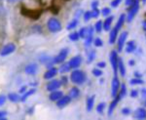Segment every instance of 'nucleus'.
<instances>
[{"label": "nucleus", "instance_id": "obj_1", "mask_svg": "<svg viewBox=\"0 0 146 120\" xmlns=\"http://www.w3.org/2000/svg\"><path fill=\"white\" fill-rule=\"evenodd\" d=\"M70 80L72 83L76 84V85H81L86 81V74L82 70L75 69L70 74Z\"/></svg>", "mask_w": 146, "mask_h": 120}, {"label": "nucleus", "instance_id": "obj_2", "mask_svg": "<svg viewBox=\"0 0 146 120\" xmlns=\"http://www.w3.org/2000/svg\"><path fill=\"white\" fill-rule=\"evenodd\" d=\"M47 27L52 33H56L62 30V23L56 18H50L47 22Z\"/></svg>", "mask_w": 146, "mask_h": 120}, {"label": "nucleus", "instance_id": "obj_3", "mask_svg": "<svg viewBox=\"0 0 146 120\" xmlns=\"http://www.w3.org/2000/svg\"><path fill=\"white\" fill-rule=\"evenodd\" d=\"M131 8H129V11L128 13V17H127V20L128 22H131L133 20V18L135 17V15L137 14V11L139 9V1L138 0H135L133 3L131 4Z\"/></svg>", "mask_w": 146, "mask_h": 120}, {"label": "nucleus", "instance_id": "obj_4", "mask_svg": "<svg viewBox=\"0 0 146 120\" xmlns=\"http://www.w3.org/2000/svg\"><path fill=\"white\" fill-rule=\"evenodd\" d=\"M16 48H17V47H16L15 43L6 44V45L1 49V51H0V56H1V57H6V56L11 55L12 53H14V52L16 51Z\"/></svg>", "mask_w": 146, "mask_h": 120}, {"label": "nucleus", "instance_id": "obj_5", "mask_svg": "<svg viewBox=\"0 0 146 120\" xmlns=\"http://www.w3.org/2000/svg\"><path fill=\"white\" fill-rule=\"evenodd\" d=\"M67 56H68V49L67 48H63L60 52H58V55L54 58V63H55L56 65L64 63V61H65V59L67 58Z\"/></svg>", "mask_w": 146, "mask_h": 120}, {"label": "nucleus", "instance_id": "obj_6", "mask_svg": "<svg viewBox=\"0 0 146 120\" xmlns=\"http://www.w3.org/2000/svg\"><path fill=\"white\" fill-rule=\"evenodd\" d=\"M62 82L60 80H58V79H51L50 81L47 83L46 85V90L49 91V92H52V91H56V90H58V89L62 87Z\"/></svg>", "mask_w": 146, "mask_h": 120}, {"label": "nucleus", "instance_id": "obj_7", "mask_svg": "<svg viewBox=\"0 0 146 120\" xmlns=\"http://www.w3.org/2000/svg\"><path fill=\"white\" fill-rule=\"evenodd\" d=\"M118 55H117L116 51H112L110 53V63H111V67L114 70V74L117 75V70H118Z\"/></svg>", "mask_w": 146, "mask_h": 120}, {"label": "nucleus", "instance_id": "obj_8", "mask_svg": "<svg viewBox=\"0 0 146 120\" xmlns=\"http://www.w3.org/2000/svg\"><path fill=\"white\" fill-rule=\"evenodd\" d=\"M119 90H120V81L118 77H117V75H115L111 83V95L113 98L118 95Z\"/></svg>", "mask_w": 146, "mask_h": 120}, {"label": "nucleus", "instance_id": "obj_9", "mask_svg": "<svg viewBox=\"0 0 146 120\" xmlns=\"http://www.w3.org/2000/svg\"><path fill=\"white\" fill-rule=\"evenodd\" d=\"M39 69V67L37 63H29L25 67V72L27 75H35L37 74Z\"/></svg>", "mask_w": 146, "mask_h": 120}, {"label": "nucleus", "instance_id": "obj_10", "mask_svg": "<svg viewBox=\"0 0 146 120\" xmlns=\"http://www.w3.org/2000/svg\"><path fill=\"white\" fill-rule=\"evenodd\" d=\"M70 102H71V98L69 96H62L60 100L56 101V107H60V109H63L67 105H69Z\"/></svg>", "mask_w": 146, "mask_h": 120}, {"label": "nucleus", "instance_id": "obj_11", "mask_svg": "<svg viewBox=\"0 0 146 120\" xmlns=\"http://www.w3.org/2000/svg\"><path fill=\"white\" fill-rule=\"evenodd\" d=\"M71 69H77L82 63V58L80 56H75L68 62Z\"/></svg>", "mask_w": 146, "mask_h": 120}, {"label": "nucleus", "instance_id": "obj_12", "mask_svg": "<svg viewBox=\"0 0 146 120\" xmlns=\"http://www.w3.org/2000/svg\"><path fill=\"white\" fill-rule=\"evenodd\" d=\"M58 69H56V67H50V69H47V71L44 73V79H46V80L53 79L54 77L58 74Z\"/></svg>", "mask_w": 146, "mask_h": 120}, {"label": "nucleus", "instance_id": "obj_13", "mask_svg": "<svg viewBox=\"0 0 146 120\" xmlns=\"http://www.w3.org/2000/svg\"><path fill=\"white\" fill-rule=\"evenodd\" d=\"M127 37H128V32L127 31H123L121 34H120V36L118 37V50L120 52L123 50L125 43H126Z\"/></svg>", "mask_w": 146, "mask_h": 120}, {"label": "nucleus", "instance_id": "obj_14", "mask_svg": "<svg viewBox=\"0 0 146 120\" xmlns=\"http://www.w3.org/2000/svg\"><path fill=\"white\" fill-rule=\"evenodd\" d=\"M121 99L122 97L120 96V94L118 93V95L116 96V97H114V100H113V102L110 103V105H109V107H108V115H111L112 114V112H113V110H114V109L116 107V105H117V103H118L120 101H121Z\"/></svg>", "mask_w": 146, "mask_h": 120}, {"label": "nucleus", "instance_id": "obj_15", "mask_svg": "<svg viewBox=\"0 0 146 120\" xmlns=\"http://www.w3.org/2000/svg\"><path fill=\"white\" fill-rule=\"evenodd\" d=\"M93 37H94V29L92 27H88V32H87V35L85 37L86 39V42H85V46H90L91 43L93 42Z\"/></svg>", "mask_w": 146, "mask_h": 120}, {"label": "nucleus", "instance_id": "obj_16", "mask_svg": "<svg viewBox=\"0 0 146 120\" xmlns=\"http://www.w3.org/2000/svg\"><path fill=\"white\" fill-rule=\"evenodd\" d=\"M63 96V93L60 90H56V91H52L49 95V99L52 102H56L58 100H60Z\"/></svg>", "mask_w": 146, "mask_h": 120}, {"label": "nucleus", "instance_id": "obj_17", "mask_svg": "<svg viewBox=\"0 0 146 120\" xmlns=\"http://www.w3.org/2000/svg\"><path fill=\"white\" fill-rule=\"evenodd\" d=\"M133 117L136 119H146V109L143 107H139L135 111Z\"/></svg>", "mask_w": 146, "mask_h": 120}, {"label": "nucleus", "instance_id": "obj_18", "mask_svg": "<svg viewBox=\"0 0 146 120\" xmlns=\"http://www.w3.org/2000/svg\"><path fill=\"white\" fill-rule=\"evenodd\" d=\"M36 93V88H31L28 89L27 92H25L23 94H22V97H21V102H25L30 96L34 95Z\"/></svg>", "mask_w": 146, "mask_h": 120}, {"label": "nucleus", "instance_id": "obj_19", "mask_svg": "<svg viewBox=\"0 0 146 120\" xmlns=\"http://www.w3.org/2000/svg\"><path fill=\"white\" fill-rule=\"evenodd\" d=\"M7 98H8V100L10 101L12 103H18L21 101V96L20 94L18 93H14V92H12V93H9L8 96H7Z\"/></svg>", "mask_w": 146, "mask_h": 120}, {"label": "nucleus", "instance_id": "obj_20", "mask_svg": "<svg viewBox=\"0 0 146 120\" xmlns=\"http://www.w3.org/2000/svg\"><path fill=\"white\" fill-rule=\"evenodd\" d=\"M118 32H119V30L117 29L116 27L112 29V30L110 31V36H109V43L110 44L115 43V41H116V39H117V36H118Z\"/></svg>", "mask_w": 146, "mask_h": 120}, {"label": "nucleus", "instance_id": "obj_21", "mask_svg": "<svg viewBox=\"0 0 146 120\" xmlns=\"http://www.w3.org/2000/svg\"><path fill=\"white\" fill-rule=\"evenodd\" d=\"M136 50V44L135 41H129L126 44V52L127 53H133Z\"/></svg>", "mask_w": 146, "mask_h": 120}, {"label": "nucleus", "instance_id": "obj_22", "mask_svg": "<svg viewBox=\"0 0 146 120\" xmlns=\"http://www.w3.org/2000/svg\"><path fill=\"white\" fill-rule=\"evenodd\" d=\"M95 99H96V96L93 95L91 97H89L87 99V110L88 111H91L94 107V105H95Z\"/></svg>", "mask_w": 146, "mask_h": 120}, {"label": "nucleus", "instance_id": "obj_23", "mask_svg": "<svg viewBox=\"0 0 146 120\" xmlns=\"http://www.w3.org/2000/svg\"><path fill=\"white\" fill-rule=\"evenodd\" d=\"M68 96H69L71 99H77L80 96V90L77 88V87H72V88L70 89Z\"/></svg>", "mask_w": 146, "mask_h": 120}, {"label": "nucleus", "instance_id": "obj_24", "mask_svg": "<svg viewBox=\"0 0 146 120\" xmlns=\"http://www.w3.org/2000/svg\"><path fill=\"white\" fill-rule=\"evenodd\" d=\"M112 22H113V16L111 17H107L106 19H105L104 23H103V29L104 30H109L110 27H111L112 25Z\"/></svg>", "mask_w": 146, "mask_h": 120}, {"label": "nucleus", "instance_id": "obj_25", "mask_svg": "<svg viewBox=\"0 0 146 120\" xmlns=\"http://www.w3.org/2000/svg\"><path fill=\"white\" fill-rule=\"evenodd\" d=\"M71 70V67H70L69 63H62V65L60 67V69H58V71L60 72V73H67L68 71H70Z\"/></svg>", "mask_w": 146, "mask_h": 120}, {"label": "nucleus", "instance_id": "obj_26", "mask_svg": "<svg viewBox=\"0 0 146 120\" xmlns=\"http://www.w3.org/2000/svg\"><path fill=\"white\" fill-rule=\"evenodd\" d=\"M118 69H119V72H120V74H121V76H125V74H126V69H125L124 62L122 59H119V61H118Z\"/></svg>", "mask_w": 146, "mask_h": 120}, {"label": "nucleus", "instance_id": "obj_27", "mask_svg": "<svg viewBox=\"0 0 146 120\" xmlns=\"http://www.w3.org/2000/svg\"><path fill=\"white\" fill-rule=\"evenodd\" d=\"M96 51L93 50V49H91V50L88 52V60H87L88 63H91L92 62H93V61L96 59Z\"/></svg>", "mask_w": 146, "mask_h": 120}, {"label": "nucleus", "instance_id": "obj_28", "mask_svg": "<svg viewBox=\"0 0 146 120\" xmlns=\"http://www.w3.org/2000/svg\"><path fill=\"white\" fill-rule=\"evenodd\" d=\"M125 18H126V16L124 15V14H122L121 16H120V18H119V20H118V22H117V25H116V29L120 30V29L122 27V25H123V23L125 22Z\"/></svg>", "mask_w": 146, "mask_h": 120}, {"label": "nucleus", "instance_id": "obj_29", "mask_svg": "<svg viewBox=\"0 0 146 120\" xmlns=\"http://www.w3.org/2000/svg\"><path fill=\"white\" fill-rule=\"evenodd\" d=\"M77 25H78V20H77V19H73L71 22H70V23L67 25V27H66V29H67L68 30H71V29H75V27H77Z\"/></svg>", "mask_w": 146, "mask_h": 120}, {"label": "nucleus", "instance_id": "obj_30", "mask_svg": "<svg viewBox=\"0 0 146 120\" xmlns=\"http://www.w3.org/2000/svg\"><path fill=\"white\" fill-rule=\"evenodd\" d=\"M69 39L71 40V41H73V42H75V41H78L79 40V38H80V36H79V33L78 32H71V33L69 34Z\"/></svg>", "mask_w": 146, "mask_h": 120}, {"label": "nucleus", "instance_id": "obj_31", "mask_svg": "<svg viewBox=\"0 0 146 120\" xmlns=\"http://www.w3.org/2000/svg\"><path fill=\"white\" fill-rule=\"evenodd\" d=\"M102 29H103V23L101 22V21H98V22H96V25H95L96 31V32H100L101 30H102Z\"/></svg>", "mask_w": 146, "mask_h": 120}, {"label": "nucleus", "instance_id": "obj_32", "mask_svg": "<svg viewBox=\"0 0 146 120\" xmlns=\"http://www.w3.org/2000/svg\"><path fill=\"white\" fill-rule=\"evenodd\" d=\"M87 32H88V27H82L78 32L79 36L81 37V38H85L86 35H87Z\"/></svg>", "mask_w": 146, "mask_h": 120}, {"label": "nucleus", "instance_id": "obj_33", "mask_svg": "<svg viewBox=\"0 0 146 120\" xmlns=\"http://www.w3.org/2000/svg\"><path fill=\"white\" fill-rule=\"evenodd\" d=\"M104 109H105V103H100V105H98V107H96V111H98V113H102V112L104 111Z\"/></svg>", "mask_w": 146, "mask_h": 120}, {"label": "nucleus", "instance_id": "obj_34", "mask_svg": "<svg viewBox=\"0 0 146 120\" xmlns=\"http://www.w3.org/2000/svg\"><path fill=\"white\" fill-rule=\"evenodd\" d=\"M129 83H131V85H139V84L143 83V81L140 78H133V79L131 80V82H129Z\"/></svg>", "mask_w": 146, "mask_h": 120}, {"label": "nucleus", "instance_id": "obj_35", "mask_svg": "<svg viewBox=\"0 0 146 120\" xmlns=\"http://www.w3.org/2000/svg\"><path fill=\"white\" fill-rule=\"evenodd\" d=\"M126 93H127L126 85H125V84H123V85L121 86V89L119 90V94H120V96H121L122 98H124L125 96H126Z\"/></svg>", "mask_w": 146, "mask_h": 120}, {"label": "nucleus", "instance_id": "obj_36", "mask_svg": "<svg viewBox=\"0 0 146 120\" xmlns=\"http://www.w3.org/2000/svg\"><path fill=\"white\" fill-rule=\"evenodd\" d=\"M94 44H95L96 47H101L103 45V42H102V40H101L100 38L96 37V39H94Z\"/></svg>", "mask_w": 146, "mask_h": 120}, {"label": "nucleus", "instance_id": "obj_37", "mask_svg": "<svg viewBox=\"0 0 146 120\" xmlns=\"http://www.w3.org/2000/svg\"><path fill=\"white\" fill-rule=\"evenodd\" d=\"M92 18H93V17H92V11H87L86 13L84 14V20H85V22H88V21L91 20Z\"/></svg>", "mask_w": 146, "mask_h": 120}, {"label": "nucleus", "instance_id": "obj_38", "mask_svg": "<svg viewBox=\"0 0 146 120\" xmlns=\"http://www.w3.org/2000/svg\"><path fill=\"white\" fill-rule=\"evenodd\" d=\"M110 13H111V10H110V8H107V7L106 8H103L102 11H101V14H102L104 17H107Z\"/></svg>", "mask_w": 146, "mask_h": 120}, {"label": "nucleus", "instance_id": "obj_39", "mask_svg": "<svg viewBox=\"0 0 146 120\" xmlns=\"http://www.w3.org/2000/svg\"><path fill=\"white\" fill-rule=\"evenodd\" d=\"M93 74L95 75V76L96 77H100L102 75V71H101L100 69H93Z\"/></svg>", "mask_w": 146, "mask_h": 120}, {"label": "nucleus", "instance_id": "obj_40", "mask_svg": "<svg viewBox=\"0 0 146 120\" xmlns=\"http://www.w3.org/2000/svg\"><path fill=\"white\" fill-rule=\"evenodd\" d=\"M100 10H98V8L96 9H93V11H92V17L93 18H98V16H100Z\"/></svg>", "mask_w": 146, "mask_h": 120}, {"label": "nucleus", "instance_id": "obj_41", "mask_svg": "<svg viewBox=\"0 0 146 120\" xmlns=\"http://www.w3.org/2000/svg\"><path fill=\"white\" fill-rule=\"evenodd\" d=\"M7 101V97L4 95H0V107H2V105H4V103H6Z\"/></svg>", "mask_w": 146, "mask_h": 120}, {"label": "nucleus", "instance_id": "obj_42", "mask_svg": "<svg viewBox=\"0 0 146 120\" xmlns=\"http://www.w3.org/2000/svg\"><path fill=\"white\" fill-rule=\"evenodd\" d=\"M60 82H62V85H66L68 83V78H67L66 75H62V78H60Z\"/></svg>", "mask_w": 146, "mask_h": 120}, {"label": "nucleus", "instance_id": "obj_43", "mask_svg": "<svg viewBox=\"0 0 146 120\" xmlns=\"http://www.w3.org/2000/svg\"><path fill=\"white\" fill-rule=\"evenodd\" d=\"M121 2H122V0H113V1L111 2V6L113 7V8H115V7L118 6Z\"/></svg>", "mask_w": 146, "mask_h": 120}, {"label": "nucleus", "instance_id": "obj_44", "mask_svg": "<svg viewBox=\"0 0 146 120\" xmlns=\"http://www.w3.org/2000/svg\"><path fill=\"white\" fill-rule=\"evenodd\" d=\"M27 90H28L27 86V85H23V86L21 87V89H20V91H19V93H20V94H23L25 92H27Z\"/></svg>", "mask_w": 146, "mask_h": 120}, {"label": "nucleus", "instance_id": "obj_45", "mask_svg": "<svg viewBox=\"0 0 146 120\" xmlns=\"http://www.w3.org/2000/svg\"><path fill=\"white\" fill-rule=\"evenodd\" d=\"M122 113H123L124 115H129V113H131V109H128V107H125V109H122Z\"/></svg>", "mask_w": 146, "mask_h": 120}, {"label": "nucleus", "instance_id": "obj_46", "mask_svg": "<svg viewBox=\"0 0 146 120\" xmlns=\"http://www.w3.org/2000/svg\"><path fill=\"white\" fill-rule=\"evenodd\" d=\"M7 117V112L3 111V110H0V119H5Z\"/></svg>", "mask_w": 146, "mask_h": 120}, {"label": "nucleus", "instance_id": "obj_47", "mask_svg": "<svg viewBox=\"0 0 146 120\" xmlns=\"http://www.w3.org/2000/svg\"><path fill=\"white\" fill-rule=\"evenodd\" d=\"M138 96V91L137 90H133L131 92V98H136Z\"/></svg>", "mask_w": 146, "mask_h": 120}, {"label": "nucleus", "instance_id": "obj_48", "mask_svg": "<svg viewBox=\"0 0 146 120\" xmlns=\"http://www.w3.org/2000/svg\"><path fill=\"white\" fill-rule=\"evenodd\" d=\"M98 67H100V69H102V67H106V63H105V62H100V63H98Z\"/></svg>", "mask_w": 146, "mask_h": 120}, {"label": "nucleus", "instance_id": "obj_49", "mask_svg": "<svg viewBox=\"0 0 146 120\" xmlns=\"http://www.w3.org/2000/svg\"><path fill=\"white\" fill-rule=\"evenodd\" d=\"M98 1H94L93 4H92V7H93V9L98 8Z\"/></svg>", "mask_w": 146, "mask_h": 120}, {"label": "nucleus", "instance_id": "obj_50", "mask_svg": "<svg viewBox=\"0 0 146 120\" xmlns=\"http://www.w3.org/2000/svg\"><path fill=\"white\" fill-rule=\"evenodd\" d=\"M7 1H8L9 3H16V2H21V1H23V0H7Z\"/></svg>", "mask_w": 146, "mask_h": 120}, {"label": "nucleus", "instance_id": "obj_51", "mask_svg": "<svg viewBox=\"0 0 146 120\" xmlns=\"http://www.w3.org/2000/svg\"><path fill=\"white\" fill-rule=\"evenodd\" d=\"M133 1H135V0H126V4L127 5H131Z\"/></svg>", "mask_w": 146, "mask_h": 120}, {"label": "nucleus", "instance_id": "obj_52", "mask_svg": "<svg viewBox=\"0 0 146 120\" xmlns=\"http://www.w3.org/2000/svg\"><path fill=\"white\" fill-rule=\"evenodd\" d=\"M142 27H143V29L146 31V21H144V22L142 23Z\"/></svg>", "mask_w": 146, "mask_h": 120}, {"label": "nucleus", "instance_id": "obj_53", "mask_svg": "<svg viewBox=\"0 0 146 120\" xmlns=\"http://www.w3.org/2000/svg\"><path fill=\"white\" fill-rule=\"evenodd\" d=\"M129 65H135V62H133V61H129Z\"/></svg>", "mask_w": 146, "mask_h": 120}, {"label": "nucleus", "instance_id": "obj_54", "mask_svg": "<svg viewBox=\"0 0 146 120\" xmlns=\"http://www.w3.org/2000/svg\"><path fill=\"white\" fill-rule=\"evenodd\" d=\"M144 105H145V107H146V101H145V102H144Z\"/></svg>", "mask_w": 146, "mask_h": 120}, {"label": "nucleus", "instance_id": "obj_55", "mask_svg": "<svg viewBox=\"0 0 146 120\" xmlns=\"http://www.w3.org/2000/svg\"><path fill=\"white\" fill-rule=\"evenodd\" d=\"M142 1H143V3H144V2H146V0H142Z\"/></svg>", "mask_w": 146, "mask_h": 120}, {"label": "nucleus", "instance_id": "obj_56", "mask_svg": "<svg viewBox=\"0 0 146 120\" xmlns=\"http://www.w3.org/2000/svg\"><path fill=\"white\" fill-rule=\"evenodd\" d=\"M0 1H1V0H0Z\"/></svg>", "mask_w": 146, "mask_h": 120}]
</instances>
